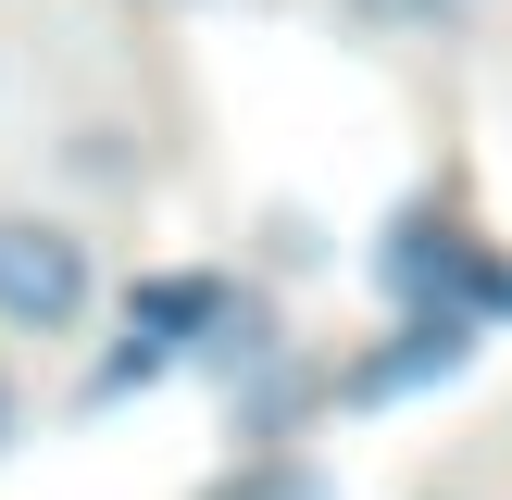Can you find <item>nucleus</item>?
Instances as JSON below:
<instances>
[{"label": "nucleus", "instance_id": "39448f33", "mask_svg": "<svg viewBox=\"0 0 512 500\" xmlns=\"http://www.w3.org/2000/svg\"><path fill=\"white\" fill-rule=\"evenodd\" d=\"M25 438V388H13V363H0V450Z\"/></svg>", "mask_w": 512, "mask_h": 500}, {"label": "nucleus", "instance_id": "f257e3e1", "mask_svg": "<svg viewBox=\"0 0 512 500\" xmlns=\"http://www.w3.org/2000/svg\"><path fill=\"white\" fill-rule=\"evenodd\" d=\"M88 300H100V275H88V238H75V225L0 213V325H13V338H75Z\"/></svg>", "mask_w": 512, "mask_h": 500}, {"label": "nucleus", "instance_id": "f03ea898", "mask_svg": "<svg viewBox=\"0 0 512 500\" xmlns=\"http://www.w3.org/2000/svg\"><path fill=\"white\" fill-rule=\"evenodd\" d=\"M388 288L413 300V313H463V325L512 313V263H500L488 238H463L450 213H400V238H388Z\"/></svg>", "mask_w": 512, "mask_h": 500}, {"label": "nucleus", "instance_id": "423d86ee", "mask_svg": "<svg viewBox=\"0 0 512 500\" xmlns=\"http://www.w3.org/2000/svg\"><path fill=\"white\" fill-rule=\"evenodd\" d=\"M350 13H375V25H400V13H438V0H350Z\"/></svg>", "mask_w": 512, "mask_h": 500}, {"label": "nucleus", "instance_id": "7ed1b4c3", "mask_svg": "<svg viewBox=\"0 0 512 500\" xmlns=\"http://www.w3.org/2000/svg\"><path fill=\"white\" fill-rule=\"evenodd\" d=\"M475 363V325L463 313H400L388 350H363V363H338V400H400V388H438V375Z\"/></svg>", "mask_w": 512, "mask_h": 500}, {"label": "nucleus", "instance_id": "20e7f679", "mask_svg": "<svg viewBox=\"0 0 512 500\" xmlns=\"http://www.w3.org/2000/svg\"><path fill=\"white\" fill-rule=\"evenodd\" d=\"M225 313H238V288H225V275H150V288H125V338H138L163 375L188 363V350H213Z\"/></svg>", "mask_w": 512, "mask_h": 500}]
</instances>
